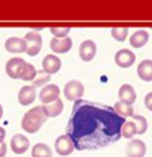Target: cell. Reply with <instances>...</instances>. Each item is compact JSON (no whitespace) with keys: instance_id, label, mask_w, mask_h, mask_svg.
<instances>
[{"instance_id":"20","label":"cell","mask_w":152,"mask_h":157,"mask_svg":"<svg viewBox=\"0 0 152 157\" xmlns=\"http://www.w3.org/2000/svg\"><path fill=\"white\" fill-rule=\"evenodd\" d=\"M32 157H53L51 148L43 142H38L32 147Z\"/></svg>"},{"instance_id":"16","label":"cell","mask_w":152,"mask_h":157,"mask_svg":"<svg viewBox=\"0 0 152 157\" xmlns=\"http://www.w3.org/2000/svg\"><path fill=\"white\" fill-rule=\"evenodd\" d=\"M119 99L120 102L123 103H126V104H134L135 101H136V92L134 90V87L129 83H124L121 85V87L119 88Z\"/></svg>"},{"instance_id":"8","label":"cell","mask_w":152,"mask_h":157,"mask_svg":"<svg viewBox=\"0 0 152 157\" xmlns=\"http://www.w3.org/2000/svg\"><path fill=\"white\" fill-rule=\"evenodd\" d=\"M42 67L43 71L48 75L56 74L61 67V60L54 54H48L42 60Z\"/></svg>"},{"instance_id":"26","label":"cell","mask_w":152,"mask_h":157,"mask_svg":"<svg viewBox=\"0 0 152 157\" xmlns=\"http://www.w3.org/2000/svg\"><path fill=\"white\" fill-rule=\"evenodd\" d=\"M71 28L70 27H51L50 28V33L55 37V38H64L67 37V34L70 33Z\"/></svg>"},{"instance_id":"15","label":"cell","mask_w":152,"mask_h":157,"mask_svg":"<svg viewBox=\"0 0 152 157\" xmlns=\"http://www.w3.org/2000/svg\"><path fill=\"white\" fill-rule=\"evenodd\" d=\"M5 49L9 53H26L27 43H26L25 38L10 37L5 40Z\"/></svg>"},{"instance_id":"21","label":"cell","mask_w":152,"mask_h":157,"mask_svg":"<svg viewBox=\"0 0 152 157\" xmlns=\"http://www.w3.org/2000/svg\"><path fill=\"white\" fill-rule=\"evenodd\" d=\"M114 110L123 118H129L134 114V108L131 104H126V103H123V102H116L114 104Z\"/></svg>"},{"instance_id":"25","label":"cell","mask_w":152,"mask_h":157,"mask_svg":"<svg viewBox=\"0 0 152 157\" xmlns=\"http://www.w3.org/2000/svg\"><path fill=\"white\" fill-rule=\"evenodd\" d=\"M37 76V70L36 67L32 65V64H28L27 63V66H26V70L21 77V80H25V81H33Z\"/></svg>"},{"instance_id":"4","label":"cell","mask_w":152,"mask_h":157,"mask_svg":"<svg viewBox=\"0 0 152 157\" xmlns=\"http://www.w3.org/2000/svg\"><path fill=\"white\" fill-rule=\"evenodd\" d=\"M25 40L27 43V50H26V53L29 56L38 55L39 52H40V49H42V44H43L42 36L38 32H36V31H31V32H27L26 33Z\"/></svg>"},{"instance_id":"19","label":"cell","mask_w":152,"mask_h":157,"mask_svg":"<svg viewBox=\"0 0 152 157\" xmlns=\"http://www.w3.org/2000/svg\"><path fill=\"white\" fill-rule=\"evenodd\" d=\"M147 42H148V32L145 29H139L134 32V34L130 37V45L135 49L143 47Z\"/></svg>"},{"instance_id":"23","label":"cell","mask_w":152,"mask_h":157,"mask_svg":"<svg viewBox=\"0 0 152 157\" xmlns=\"http://www.w3.org/2000/svg\"><path fill=\"white\" fill-rule=\"evenodd\" d=\"M131 117L134 118V121H135V124H136L137 134H139V135L145 134L146 130H147V126H148V125H147V120H146V118L142 117V115H139V114H132Z\"/></svg>"},{"instance_id":"18","label":"cell","mask_w":152,"mask_h":157,"mask_svg":"<svg viewBox=\"0 0 152 157\" xmlns=\"http://www.w3.org/2000/svg\"><path fill=\"white\" fill-rule=\"evenodd\" d=\"M137 75L141 80L150 82L152 81V60L145 59L137 66Z\"/></svg>"},{"instance_id":"7","label":"cell","mask_w":152,"mask_h":157,"mask_svg":"<svg viewBox=\"0 0 152 157\" xmlns=\"http://www.w3.org/2000/svg\"><path fill=\"white\" fill-rule=\"evenodd\" d=\"M59 94H60L59 87L56 85H54V83H50V85L44 86L40 90L38 97H39V101L43 104H48V103H51L55 99H58L59 98Z\"/></svg>"},{"instance_id":"10","label":"cell","mask_w":152,"mask_h":157,"mask_svg":"<svg viewBox=\"0 0 152 157\" xmlns=\"http://www.w3.org/2000/svg\"><path fill=\"white\" fill-rule=\"evenodd\" d=\"M146 145L140 139H134L126 145V157H145Z\"/></svg>"},{"instance_id":"5","label":"cell","mask_w":152,"mask_h":157,"mask_svg":"<svg viewBox=\"0 0 152 157\" xmlns=\"http://www.w3.org/2000/svg\"><path fill=\"white\" fill-rule=\"evenodd\" d=\"M83 85L77 80L69 81L64 87V96L69 101H77L83 96Z\"/></svg>"},{"instance_id":"2","label":"cell","mask_w":152,"mask_h":157,"mask_svg":"<svg viewBox=\"0 0 152 157\" xmlns=\"http://www.w3.org/2000/svg\"><path fill=\"white\" fill-rule=\"evenodd\" d=\"M45 121H47V115H45L42 105H38V107H34L25 113V115L21 120V126L26 132L34 134L42 128V125Z\"/></svg>"},{"instance_id":"14","label":"cell","mask_w":152,"mask_h":157,"mask_svg":"<svg viewBox=\"0 0 152 157\" xmlns=\"http://www.w3.org/2000/svg\"><path fill=\"white\" fill-rule=\"evenodd\" d=\"M10 145H11L12 152H15L17 155H22V153H25L28 150L29 140L25 135H22V134H16V135H13L11 137Z\"/></svg>"},{"instance_id":"3","label":"cell","mask_w":152,"mask_h":157,"mask_svg":"<svg viewBox=\"0 0 152 157\" xmlns=\"http://www.w3.org/2000/svg\"><path fill=\"white\" fill-rule=\"evenodd\" d=\"M26 66H27V63L22 58H12V59L7 60V63L5 65V70H6V74L9 75V77L17 80V78L22 77V75L26 70Z\"/></svg>"},{"instance_id":"9","label":"cell","mask_w":152,"mask_h":157,"mask_svg":"<svg viewBox=\"0 0 152 157\" xmlns=\"http://www.w3.org/2000/svg\"><path fill=\"white\" fill-rule=\"evenodd\" d=\"M114 59H115V63H116L118 66L126 69V67H130L135 63L136 56L129 49H120V50H118L115 53V58Z\"/></svg>"},{"instance_id":"30","label":"cell","mask_w":152,"mask_h":157,"mask_svg":"<svg viewBox=\"0 0 152 157\" xmlns=\"http://www.w3.org/2000/svg\"><path fill=\"white\" fill-rule=\"evenodd\" d=\"M2 114H4V109H2V105L0 104V119L2 118Z\"/></svg>"},{"instance_id":"28","label":"cell","mask_w":152,"mask_h":157,"mask_svg":"<svg viewBox=\"0 0 152 157\" xmlns=\"http://www.w3.org/2000/svg\"><path fill=\"white\" fill-rule=\"evenodd\" d=\"M6 152H7V146L5 142H1L0 144V157H5Z\"/></svg>"},{"instance_id":"29","label":"cell","mask_w":152,"mask_h":157,"mask_svg":"<svg viewBox=\"0 0 152 157\" xmlns=\"http://www.w3.org/2000/svg\"><path fill=\"white\" fill-rule=\"evenodd\" d=\"M5 136H6V131H5V129H4V128H1V126H0V144H1V142H4Z\"/></svg>"},{"instance_id":"22","label":"cell","mask_w":152,"mask_h":157,"mask_svg":"<svg viewBox=\"0 0 152 157\" xmlns=\"http://www.w3.org/2000/svg\"><path fill=\"white\" fill-rule=\"evenodd\" d=\"M136 134H137V128H136L135 121H126L125 120V123L121 126V136H124L125 139H131Z\"/></svg>"},{"instance_id":"12","label":"cell","mask_w":152,"mask_h":157,"mask_svg":"<svg viewBox=\"0 0 152 157\" xmlns=\"http://www.w3.org/2000/svg\"><path fill=\"white\" fill-rule=\"evenodd\" d=\"M96 53H97V45L93 40L86 39L81 43L80 49H78V54L83 61H91L94 58Z\"/></svg>"},{"instance_id":"27","label":"cell","mask_w":152,"mask_h":157,"mask_svg":"<svg viewBox=\"0 0 152 157\" xmlns=\"http://www.w3.org/2000/svg\"><path fill=\"white\" fill-rule=\"evenodd\" d=\"M145 105L148 110L152 112V92H148L146 96H145Z\"/></svg>"},{"instance_id":"11","label":"cell","mask_w":152,"mask_h":157,"mask_svg":"<svg viewBox=\"0 0 152 157\" xmlns=\"http://www.w3.org/2000/svg\"><path fill=\"white\" fill-rule=\"evenodd\" d=\"M72 48V39L69 37L53 38L50 40V49L56 54H65Z\"/></svg>"},{"instance_id":"13","label":"cell","mask_w":152,"mask_h":157,"mask_svg":"<svg viewBox=\"0 0 152 157\" xmlns=\"http://www.w3.org/2000/svg\"><path fill=\"white\" fill-rule=\"evenodd\" d=\"M36 96H37L36 87L33 85H27V86L21 87V90L18 91L17 98L21 105H29L31 103L34 102Z\"/></svg>"},{"instance_id":"6","label":"cell","mask_w":152,"mask_h":157,"mask_svg":"<svg viewBox=\"0 0 152 157\" xmlns=\"http://www.w3.org/2000/svg\"><path fill=\"white\" fill-rule=\"evenodd\" d=\"M54 147H55L56 153L60 155V156H69L75 150L71 139L66 134L65 135H60L59 137H56V140L54 142Z\"/></svg>"},{"instance_id":"24","label":"cell","mask_w":152,"mask_h":157,"mask_svg":"<svg viewBox=\"0 0 152 157\" xmlns=\"http://www.w3.org/2000/svg\"><path fill=\"white\" fill-rule=\"evenodd\" d=\"M112 36L114 37V39H116L118 42H124L127 37L129 29L126 27H120V28H112L110 31Z\"/></svg>"},{"instance_id":"1","label":"cell","mask_w":152,"mask_h":157,"mask_svg":"<svg viewBox=\"0 0 152 157\" xmlns=\"http://www.w3.org/2000/svg\"><path fill=\"white\" fill-rule=\"evenodd\" d=\"M124 123L113 107L80 98L72 107L66 135L78 151L98 150L119 141Z\"/></svg>"},{"instance_id":"17","label":"cell","mask_w":152,"mask_h":157,"mask_svg":"<svg viewBox=\"0 0 152 157\" xmlns=\"http://www.w3.org/2000/svg\"><path fill=\"white\" fill-rule=\"evenodd\" d=\"M42 108H43V110H44L47 118H55V117H58V115L63 112V109H64V103H63V101H61L60 98H58V99H55V101L51 102V103L43 104Z\"/></svg>"}]
</instances>
